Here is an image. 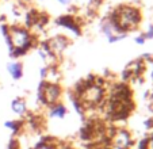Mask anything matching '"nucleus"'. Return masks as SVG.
<instances>
[{"label":"nucleus","instance_id":"f257e3e1","mask_svg":"<svg viewBox=\"0 0 153 149\" xmlns=\"http://www.w3.org/2000/svg\"><path fill=\"white\" fill-rule=\"evenodd\" d=\"M7 48L11 58H19L38 46V39L29 29L20 25H10Z\"/></svg>","mask_w":153,"mask_h":149},{"label":"nucleus","instance_id":"f03ea898","mask_svg":"<svg viewBox=\"0 0 153 149\" xmlns=\"http://www.w3.org/2000/svg\"><path fill=\"white\" fill-rule=\"evenodd\" d=\"M61 96H62V88L58 83H48L46 80H42L38 86L37 99L43 106L50 107L58 103Z\"/></svg>","mask_w":153,"mask_h":149},{"label":"nucleus","instance_id":"7ed1b4c3","mask_svg":"<svg viewBox=\"0 0 153 149\" xmlns=\"http://www.w3.org/2000/svg\"><path fill=\"white\" fill-rule=\"evenodd\" d=\"M56 25L61 27H65L67 30H69L71 33H73L75 35H80L81 34V26L77 23L75 15L72 14H67V15H61L56 19Z\"/></svg>","mask_w":153,"mask_h":149},{"label":"nucleus","instance_id":"20e7f679","mask_svg":"<svg viewBox=\"0 0 153 149\" xmlns=\"http://www.w3.org/2000/svg\"><path fill=\"white\" fill-rule=\"evenodd\" d=\"M133 145H134V141L131 138V134L127 130L125 129L117 130L115 136L113 137V146L119 149H130L133 148Z\"/></svg>","mask_w":153,"mask_h":149},{"label":"nucleus","instance_id":"39448f33","mask_svg":"<svg viewBox=\"0 0 153 149\" xmlns=\"http://www.w3.org/2000/svg\"><path fill=\"white\" fill-rule=\"evenodd\" d=\"M46 42H48V45H49L50 52H52L56 57L60 56L61 53L68 48V45H69V39H68L65 35H54V37H52L50 39H48Z\"/></svg>","mask_w":153,"mask_h":149},{"label":"nucleus","instance_id":"423d86ee","mask_svg":"<svg viewBox=\"0 0 153 149\" xmlns=\"http://www.w3.org/2000/svg\"><path fill=\"white\" fill-rule=\"evenodd\" d=\"M7 72L15 81L20 80L23 77V64L19 63V61H11V63L7 64Z\"/></svg>","mask_w":153,"mask_h":149},{"label":"nucleus","instance_id":"0eeeda50","mask_svg":"<svg viewBox=\"0 0 153 149\" xmlns=\"http://www.w3.org/2000/svg\"><path fill=\"white\" fill-rule=\"evenodd\" d=\"M68 114V109L67 106L61 102L53 104V106L49 107V117L50 118H57V119H64Z\"/></svg>","mask_w":153,"mask_h":149},{"label":"nucleus","instance_id":"6e6552de","mask_svg":"<svg viewBox=\"0 0 153 149\" xmlns=\"http://www.w3.org/2000/svg\"><path fill=\"white\" fill-rule=\"evenodd\" d=\"M11 110L19 117H25L27 114V103L23 98H15L11 102Z\"/></svg>","mask_w":153,"mask_h":149},{"label":"nucleus","instance_id":"1a4fd4ad","mask_svg":"<svg viewBox=\"0 0 153 149\" xmlns=\"http://www.w3.org/2000/svg\"><path fill=\"white\" fill-rule=\"evenodd\" d=\"M4 127L10 129L14 134H20L25 129V122L23 121H6Z\"/></svg>","mask_w":153,"mask_h":149},{"label":"nucleus","instance_id":"9d476101","mask_svg":"<svg viewBox=\"0 0 153 149\" xmlns=\"http://www.w3.org/2000/svg\"><path fill=\"white\" fill-rule=\"evenodd\" d=\"M100 31L103 33L104 37H106L107 39H110L113 35H117L115 30H114V26L107 20V18H104V19L100 22Z\"/></svg>","mask_w":153,"mask_h":149},{"label":"nucleus","instance_id":"9b49d317","mask_svg":"<svg viewBox=\"0 0 153 149\" xmlns=\"http://www.w3.org/2000/svg\"><path fill=\"white\" fill-rule=\"evenodd\" d=\"M144 38L145 39H153V23H149L146 27V31L144 33Z\"/></svg>","mask_w":153,"mask_h":149},{"label":"nucleus","instance_id":"f8f14e48","mask_svg":"<svg viewBox=\"0 0 153 149\" xmlns=\"http://www.w3.org/2000/svg\"><path fill=\"white\" fill-rule=\"evenodd\" d=\"M125 38H127V34H117V35H113L110 39H107V41L110 43H115V42H119V41L125 39Z\"/></svg>","mask_w":153,"mask_h":149},{"label":"nucleus","instance_id":"ddd939ff","mask_svg":"<svg viewBox=\"0 0 153 149\" xmlns=\"http://www.w3.org/2000/svg\"><path fill=\"white\" fill-rule=\"evenodd\" d=\"M7 149H22V146H20V142L18 138H12L11 141H10L8 144V148Z\"/></svg>","mask_w":153,"mask_h":149},{"label":"nucleus","instance_id":"4468645a","mask_svg":"<svg viewBox=\"0 0 153 149\" xmlns=\"http://www.w3.org/2000/svg\"><path fill=\"white\" fill-rule=\"evenodd\" d=\"M48 72H49V66H43V68H41L39 76H41V79H42V80H45V79H46Z\"/></svg>","mask_w":153,"mask_h":149},{"label":"nucleus","instance_id":"2eb2a0df","mask_svg":"<svg viewBox=\"0 0 153 149\" xmlns=\"http://www.w3.org/2000/svg\"><path fill=\"white\" fill-rule=\"evenodd\" d=\"M144 126H145V129H148V130H153V117L148 118V119L145 121Z\"/></svg>","mask_w":153,"mask_h":149},{"label":"nucleus","instance_id":"dca6fc26","mask_svg":"<svg viewBox=\"0 0 153 149\" xmlns=\"http://www.w3.org/2000/svg\"><path fill=\"white\" fill-rule=\"evenodd\" d=\"M146 149H153V133L146 137Z\"/></svg>","mask_w":153,"mask_h":149},{"label":"nucleus","instance_id":"f3484780","mask_svg":"<svg viewBox=\"0 0 153 149\" xmlns=\"http://www.w3.org/2000/svg\"><path fill=\"white\" fill-rule=\"evenodd\" d=\"M134 41H136V43H138V45H144L145 42H146V39L144 38V35H137L136 38H134Z\"/></svg>","mask_w":153,"mask_h":149},{"label":"nucleus","instance_id":"a211bd4d","mask_svg":"<svg viewBox=\"0 0 153 149\" xmlns=\"http://www.w3.org/2000/svg\"><path fill=\"white\" fill-rule=\"evenodd\" d=\"M60 4H62V6H68L69 4V0H57Z\"/></svg>","mask_w":153,"mask_h":149},{"label":"nucleus","instance_id":"6ab92c4d","mask_svg":"<svg viewBox=\"0 0 153 149\" xmlns=\"http://www.w3.org/2000/svg\"><path fill=\"white\" fill-rule=\"evenodd\" d=\"M64 149H73V148H72V146H71V145H67V146H65V148H64Z\"/></svg>","mask_w":153,"mask_h":149},{"label":"nucleus","instance_id":"aec40b11","mask_svg":"<svg viewBox=\"0 0 153 149\" xmlns=\"http://www.w3.org/2000/svg\"><path fill=\"white\" fill-rule=\"evenodd\" d=\"M38 1H42V0H38Z\"/></svg>","mask_w":153,"mask_h":149},{"label":"nucleus","instance_id":"412c9836","mask_svg":"<svg viewBox=\"0 0 153 149\" xmlns=\"http://www.w3.org/2000/svg\"><path fill=\"white\" fill-rule=\"evenodd\" d=\"M69 1H71V0H69Z\"/></svg>","mask_w":153,"mask_h":149}]
</instances>
